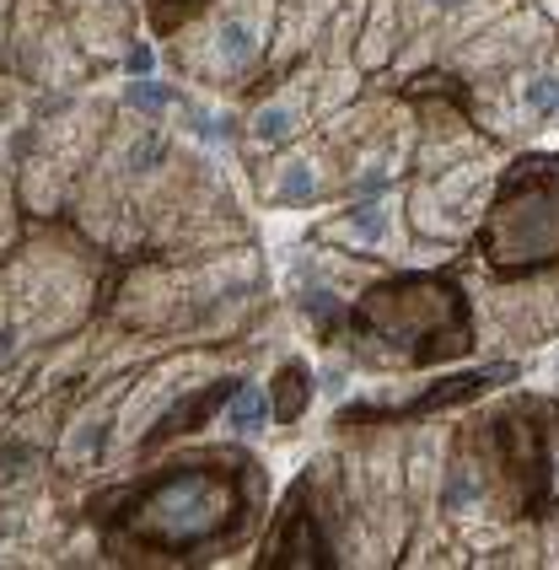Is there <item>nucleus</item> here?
<instances>
[{"mask_svg": "<svg viewBox=\"0 0 559 570\" xmlns=\"http://www.w3.org/2000/svg\"><path fill=\"white\" fill-rule=\"evenodd\" d=\"M334 539L323 528V511L312 507V495L296 484V495L285 501L280 522L269 528V539L258 549V566H334Z\"/></svg>", "mask_w": 559, "mask_h": 570, "instance_id": "obj_7", "label": "nucleus"}, {"mask_svg": "<svg viewBox=\"0 0 559 570\" xmlns=\"http://www.w3.org/2000/svg\"><path fill=\"white\" fill-rule=\"evenodd\" d=\"M280 0H210L173 28V60L199 87H243L275 55Z\"/></svg>", "mask_w": 559, "mask_h": 570, "instance_id": "obj_3", "label": "nucleus"}, {"mask_svg": "<svg viewBox=\"0 0 559 570\" xmlns=\"http://www.w3.org/2000/svg\"><path fill=\"white\" fill-rule=\"evenodd\" d=\"M511 119H528V125H549L559 119V65L543 60L517 76L511 87Z\"/></svg>", "mask_w": 559, "mask_h": 570, "instance_id": "obj_13", "label": "nucleus"}, {"mask_svg": "<svg viewBox=\"0 0 559 570\" xmlns=\"http://www.w3.org/2000/svg\"><path fill=\"white\" fill-rule=\"evenodd\" d=\"M484 258L496 269H543L559 258V157L517 161L484 205Z\"/></svg>", "mask_w": 559, "mask_h": 570, "instance_id": "obj_4", "label": "nucleus"}, {"mask_svg": "<svg viewBox=\"0 0 559 570\" xmlns=\"http://www.w3.org/2000/svg\"><path fill=\"white\" fill-rule=\"evenodd\" d=\"M114 399H119V387L97 393L87 410L65 420V431H60V469L65 474L97 469V463L108 458V446L119 442V414H114Z\"/></svg>", "mask_w": 559, "mask_h": 570, "instance_id": "obj_8", "label": "nucleus"}, {"mask_svg": "<svg viewBox=\"0 0 559 570\" xmlns=\"http://www.w3.org/2000/svg\"><path fill=\"white\" fill-rule=\"evenodd\" d=\"M210 0H146V11H151V28L156 32H173V28H184L194 11H205Z\"/></svg>", "mask_w": 559, "mask_h": 570, "instance_id": "obj_18", "label": "nucleus"}, {"mask_svg": "<svg viewBox=\"0 0 559 570\" xmlns=\"http://www.w3.org/2000/svg\"><path fill=\"white\" fill-rule=\"evenodd\" d=\"M344 11V0H280L275 11V55L269 60H296L302 49H312V38L328 28Z\"/></svg>", "mask_w": 559, "mask_h": 570, "instance_id": "obj_11", "label": "nucleus"}, {"mask_svg": "<svg viewBox=\"0 0 559 570\" xmlns=\"http://www.w3.org/2000/svg\"><path fill=\"white\" fill-rule=\"evenodd\" d=\"M6 17H11V0H0V65H6V43H11V22Z\"/></svg>", "mask_w": 559, "mask_h": 570, "instance_id": "obj_20", "label": "nucleus"}, {"mask_svg": "<svg viewBox=\"0 0 559 570\" xmlns=\"http://www.w3.org/2000/svg\"><path fill=\"white\" fill-rule=\"evenodd\" d=\"M70 11H76V32H81V43H119L125 38V17L135 0H65Z\"/></svg>", "mask_w": 559, "mask_h": 570, "instance_id": "obj_15", "label": "nucleus"}, {"mask_svg": "<svg viewBox=\"0 0 559 570\" xmlns=\"http://www.w3.org/2000/svg\"><path fill=\"white\" fill-rule=\"evenodd\" d=\"M312 97H317V81H307V87H280V92L264 97V102L248 114V125H243L253 151H280V146H291V140L312 125V114H317Z\"/></svg>", "mask_w": 559, "mask_h": 570, "instance_id": "obj_9", "label": "nucleus"}, {"mask_svg": "<svg viewBox=\"0 0 559 570\" xmlns=\"http://www.w3.org/2000/svg\"><path fill=\"white\" fill-rule=\"evenodd\" d=\"M350 334L399 366H441L473 350V313L463 291L441 275H393L376 281L350 313Z\"/></svg>", "mask_w": 559, "mask_h": 570, "instance_id": "obj_2", "label": "nucleus"}, {"mask_svg": "<svg viewBox=\"0 0 559 570\" xmlns=\"http://www.w3.org/2000/svg\"><path fill=\"white\" fill-rule=\"evenodd\" d=\"M420 6H425L431 17H447V11H463L468 0H420Z\"/></svg>", "mask_w": 559, "mask_h": 570, "instance_id": "obj_21", "label": "nucleus"}, {"mask_svg": "<svg viewBox=\"0 0 559 570\" xmlns=\"http://www.w3.org/2000/svg\"><path fill=\"white\" fill-rule=\"evenodd\" d=\"M220 425H226L237 442L264 436V431L275 425V410H269V387H264V382H237V387H232V399H226V410H220Z\"/></svg>", "mask_w": 559, "mask_h": 570, "instance_id": "obj_14", "label": "nucleus"}, {"mask_svg": "<svg viewBox=\"0 0 559 570\" xmlns=\"http://www.w3.org/2000/svg\"><path fill=\"white\" fill-rule=\"evenodd\" d=\"M317 237H323V243H340V248H350V254L393 258V254H404L409 248L404 205L388 199V194H355L340 216H328V222L317 226Z\"/></svg>", "mask_w": 559, "mask_h": 570, "instance_id": "obj_6", "label": "nucleus"}, {"mask_svg": "<svg viewBox=\"0 0 559 570\" xmlns=\"http://www.w3.org/2000/svg\"><path fill=\"white\" fill-rule=\"evenodd\" d=\"M490 189H496V178H490L484 161H452V167L431 173L414 189L409 222L420 226V232H431V237H441V243L468 237L479 226V216H484V205H490Z\"/></svg>", "mask_w": 559, "mask_h": 570, "instance_id": "obj_5", "label": "nucleus"}, {"mask_svg": "<svg viewBox=\"0 0 559 570\" xmlns=\"http://www.w3.org/2000/svg\"><path fill=\"white\" fill-rule=\"evenodd\" d=\"M269 410H275V425H302V414L312 410V399H317V372H312L302 355H291V361H280V372L269 382Z\"/></svg>", "mask_w": 559, "mask_h": 570, "instance_id": "obj_12", "label": "nucleus"}, {"mask_svg": "<svg viewBox=\"0 0 559 570\" xmlns=\"http://www.w3.org/2000/svg\"><path fill=\"white\" fill-rule=\"evenodd\" d=\"M264 507V474L237 452H199L129 484L102 517V539L119 554L151 560H216L248 539Z\"/></svg>", "mask_w": 559, "mask_h": 570, "instance_id": "obj_1", "label": "nucleus"}, {"mask_svg": "<svg viewBox=\"0 0 559 570\" xmlns=\"http://www.w3.org/2000/svg\"><path fill=\"white\" fill-rule=\"evenodd\" d=\"M184 97H178V87L173 81H161V76H129L125 81V108L135 114V119H167L173 108H178Z\"/></svg>", "mask_w": 559, "mask_h": 570, "instance_id": "obj_17", "label": "nucleus"}, {"mask_svg": "<svg viewBox=\"0 0 559 570\" xmlns=\"http://www.w3.org/2000/svg\"><path fill=\"white\" fill-rule=\"evenodd\" d=\"M32 507H0V554H6V549H17V543L28 539V517Z\"/></svg>", "mask_w": 559, "mask_h": 570, "instance_id": "obj_19", "label": "nucleus"}, {"mask_svg": "<svg viewBox=\"0 0 559 570\" xmlns=\"http://www.w3.org/2000/svg\"><path fill=\"white\" fill-rule=\"evenodd\" d=\"M32 469H43V446L28 431H6L0 436V495H11L17 484H28Z\"/></svg>", "mask_w": 559, "mask_h": 570, "instance_id": "obj_16", "label": "nucleus"}, {"mask_svg": "<svg viewBox=\"0 0 559 570\" xmlns=\"http://www.w3.org/2000/svg\"><path fill=\"white\" fill-rule=\"evenodd\" d=\"M328 189H334V178H328L323 146H302V151H291V157L275 167L269 199H275L280 210H302V205H317Z\"/></svg>", "mask_w": 559, "mask_h": 570, "instance_id": "obj_10", "label": "nucleus"}]
</instances>
